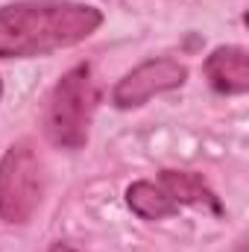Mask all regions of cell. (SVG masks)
Segmentation results:
<instances>
[{"mask_svg": "<svg viewBox=\"0 0 249 252\" xmlns=\"http://www.w3.org/2000/svg\"><path fill=\"white\" fill-rule=\"evenodd\" d=\"M103 27V12L79 0H18L0 6V59L67 50Z\"/></svg>", "mask_w": 249, "mask_h": 252, "instance_id": "cell-1", "label": "cell"}, {"mask_svg": "<svg viewBox=\"0 0 249 252\" xmlns=\"http://www.w3.org/2000/svg\"><path fill=\"white\" fill-rule=\"evenodd\" d=\"M50 252H79V250H73V247H67V244H53Z\"/></svg>", "mask_w": 249, "mask_h": 252, "instance_id": "cell-8", "label": "cell"}, {"mask_svg": "<svg viewBox=\"0 0 249 252\" xmlns=\"http://www.w3.org/2000/svg\"><path fill=\"white\" fill-rule=\"evenodd\" d=\"M238 252H247V250H244V247H238Z\"/></svg>", "mask_w": 249, "mask_h": 252, "instance_id": "cell-10", "label": "cell"}, {"mask_svg": "<svg viewBox=\"0 0 249 252\" xmlns=\"http://www.w3.org/2000/svg\"><path fill=\"white\" fill-rule=\"evenodd\" d=\"M126 202H129V208L141 220H164V217H170V214L179 211L176 199L167 193V188L161 182L156 185V182H147V179L132 182L126 188Z\"/></svg>", "mask_w": 249, "mask_h": 252, "instance_id": "cell-6", "label": "cell"}, {"mask_svg": "<svg viewBox=\"0 0 249 252\" xmlns=\"http://www.w3.org/2000/svg\"><path fill=\"white\" fill-rule=\"evenodd\" d=\"M205 76L217 94L241 97L249 91V56L247 47L226 44L205 59Z\"/></svg>", "mask_w": 249, "mask_h": 252, "instance_id": "cell-5", "label": "cell"}, {"mask_svg": "<svg viewBox=\"0 0 249 252\" xmlns=\"http://www.w3.org/2000/svg\"><path fill=\"white\" fill-rule=\"evenodd\" d=\"M158 182L176 199V205H205L214 214L223 211V205L214 196V190L208 188L202 182V176H196V173H187V170H161V179Z\"/></svg>", "mask_w": 249, "mask_h": 252, "instance_id": "cell-7", "label": "cell"}, {"mask_svg": "<svg viewBox=\"0 0 249 252\" xmlns=\"http://www.w3.org/2000/svg\"><path fill=\"white\" fill-rule=\"evenodd\" d=\"M97 109V88L88 64H76L56 82L47 112H44V135L59 150H82L88 144L91 118Z\"/></svg>", "mask_w": 249, "mask_h": 252, "instance_id": "cell-2", "label": "cell"}, {"mask_svg": "<svg viewBox=\"0 0 249 252\" xmlns=\"http://www.w3.org/2000/svg\"><path fill=\"white\" fill-rule=\"evenodd\" d=\"M0 97H3V82H0Z\"/></svg>", "mask_w": 249, "mask_h": 252, "instance_id": "cell-9", "label": "cell"}, {"mask_svg": "<svg viewBox=\"0 0 249 252\" xmlns=\"http://www.w3.org/2000/svg\"><path fill=\"white\" fill-rule=\"evenodd\" d=\"M44 196V164L32 141L12 144L0 158V220L24 226Z\"/></svg>", "mask_w": 249, "mask_h": 252, "instance_id": "cell-3", "label": "cell"}, {"mask_svg": "<svg viewBox=\"0 0 249 252\" xmlns=\"http://www.w3.org/2000/svg\"><path fill=\"white\" fill-rule=\"evenodd\" d=\"M187 67L176 59H150L141 62L135 70H129L124 79L115 85V106L118 109H135L144 106L147 100H153L156 94L173 91L179 85H185Z\"/></svg>", "mask_w": 249, "mask_h": 252, "instance_id": "cell-4", "label": "cell"}]
</instances>
